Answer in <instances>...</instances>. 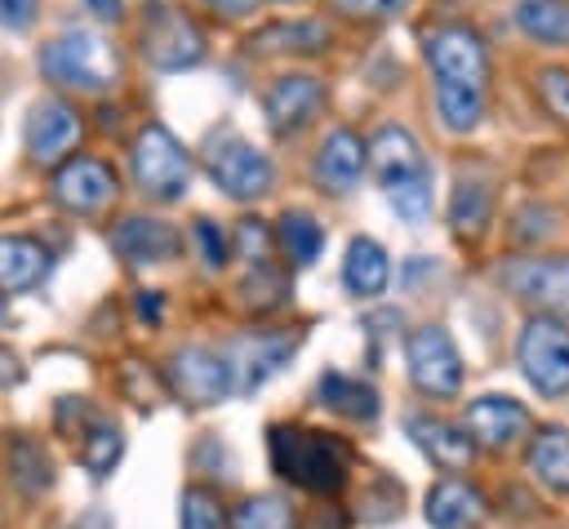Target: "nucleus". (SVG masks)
Here are the masks:
<instances>
[{
	"instance_id": "a19ab883",
	"label": "nucleus",
	"mask_w": 569,
	"mask_h": 529,
	"mask_svg": "<svg viewBox=\"0 0 569 529\" xmlns=\"http://www.w3.org/2000/svg\"><path fill=\"white\" fill-rule=\"evenodd\" d=\"M13 382H22V365H18L13 351L0 347V387H13Z\"/></svg>"
},
{
	"instance_id": "473e14b6",
	"label": "nucleus",
	"mask_w": 569,
	"mask_h": 529,
	"mask_svg": "<svg viewBox=\"0 0 569 529\" xmlns=\"http://www.w3.org/2000/svg\"><path fill=\"white\" fill-rule=\"evenodd\" d=\"M449 218H453V227H458V231H471V236H476V231L489 222V191H485V187H476V182H458Z\"/></svg>"
},
{
	"instance_id": "f704fd0d",
	"label": "nucleus",
	"mask_w": 569,
	"mask_h": 529,
	"mask_svg": "<svg viewBox=\"0 0 569 529\" xmlns=\"http://www.w3.org/2000/svg\"><path fill=\"white\" fill-rule=\"evenodd\" d=\"M240 293H244V302H249V307L267 311V307H280L289 289H284V276H280V271H271L267 262H258V267H253V276L240 285Z\"/></svg>"
},
{
	"instance_id": "5701e85b",
	"label": "nucleus",
	"mask_w": 569,
	"mask_h": 529,
	"mask_svg": "<svg viewBox=\"0 0 569 529\" xmlns=\"http://www.w3.org/2000/svg\"><path fill=\"white\" fill-rule=\"evenodd\" d=\"M320 400H325L333 413L351 418V422H373V418H378V391H373L369 382L351 378V373H338V369L320 373Z\"/></svg>"
},
{
	"instance_id": "7c9ffc66",
	"label": "nucleus",
	"mask_w": 569,
	"mask_h": 529,
	"mask_svg": "<svg viewBox=\"0 0 569 529\" xmlns=\"http://www.w3.org/2000/svg\"><path fill=\"white\" fill-rule=\"evenodd\" d=\"M120 449H124V436H120V427H116V422H102V418H93V422H89V431H84V445H80V458H84V467H89L93 476H107V471L120 462Z\"/></svg>"
},
{
	"instance_id": "a878e982",
	"label": "nucleus",
	"mask_w": 569,
	"mask_h": 529,
	"mask_svg": "<svg viewBox=\"0 0 569 529\" xmlns=\"http://www.w3.org/2000/svg\"><path fill=\"white\" fill-rule=\"evenodd\" d=\"M516 27L542 44H569V0H516Z\"/></svg>"
},
{
	"instance_id": "f03ea898",
	"label": "nucleus",
	"mask_w": 569,
	"mask_h": 529,
	"mask_svg": "<svg viewBox=\"0 0 569 529\" xmlns=\"http://www.w3.org/2000/svg\"><path fill=\"white\" fill-rule=\"evenodd\" d=\"M40 71H44L53 84H71V89L98 93V89L116 84L120 62H116L111 44H107L98 31L76 27V31L53 36V40L40 49Z\"/></svg>"
},
{
	"instance_id": "72a5a7b5",
	"label": "nucleus",
	"mask_w": 569,
	"mask_h": 529,
	"mask_svg": "<svg viewBox=\"0 0 569 529\" xmlns=\"http://www.w3.org/2000/svg\"><path fill=\"white\" fill-rule=\"evenodd\" d=\"M178 520H182V529H222V525H227L218 493H209V489H200V485H191V489L182 493Z\"/></svg>"
},
{
	"instance_id": "2eb2a0df",
	"label": "nucleus",
	"mask_w": 569,
	"mask_h": 529,
	"mask_svg": "<svg viewBox=\"0 0 569 529\" xmlns=\"http://www.w3.org/2000/svg\"><path fill=\"white\" fill-rule=\"evenodd\" d=\"M320 102H325V89H320L316 76H280L267 89L262 111H267V124L276 133H293V129H302L320 111Z\"/></svg>"
},
{
	"instance_id": "79ce46f5",
	"label": "nucleus",
	"mask_w": 569,
	"mask_h": 529,
	"mask_svg": "<svg viewBox=\"0 0 569 529\" xmlns=\"http://www.w3.org/2000/svg\"><path fill=\"white\" fill-rule=\"evenodd\" d=\"M204 4H213V9L227 13V18H244V13L258 9V0H204Z\"/></svg>"
},
{
	"instance_id": "6e6552de",
	"label": "nucleus",
	"mask_w": 569,
	"mask_h": 529,
	"mask_svg": "<svg viewBox=\"0 0 569 529\" xmlns=\"http://www.w3.org/2000/svg\"><path fill=\"white\" fill-rule=\"evenodd\" d=\"M427 62L436 71V84H485L489 76V49L471 27H436L427 36Z\"/></svg>"
},
{
	"instance_id": "c756f323",
	"label": "nucleus",
	"mask_w": 569,
	"mask_h": 529,
	"mask_svg": "<svg viewBox=\"0 0 569 529\" xmlns=\"http://www.w3.org/2000/svg\"><path fill=\"white\" fill-rule=\"evenodd\" d=\"M231 529H293V507L280 493H253L236 507Z\"/></svg>"
},
{
	"instance_id": "c03bdc74",
	"label": "nucleus",
	"mask_w": 569,
	"mask_h": 529,
	"mask_svg": "<svg viewBox=\"0 0 569 529\" xmlns=\"http://www.w3.org/2000/svg\"><path fill=\"white\" fill-rule=\"evenodd\" d=\"M98 18H120V0H84Z\"/></svg>"
},
{
	"instance_id": "4468645a",
	"label": "nucleus",
	"mask_w": 569,
	"mask_h": 529,
	"mask_svg": "<svg viewBox=\"0 0 569 529\" xmlns=\"http://www.w3.org/2000/svg\"><path fill=\"white\" fill-rule=\"evenodd\" d=\"M76 138H80V116H76V107H67L62 98H40V102L31 107V116H27V151H31V160L49 164V160H58Z\"/></svg>"
},
{
	"instance_id": "cd10ccee",
	"label": "nucleus",
	"mask_w": 569,
	"mask_h": 529,
	"mask_svg": "<svg viewBox=\"0 0 569 529\" xmlns=\"http://www.w3.org/2000/svg\"><path fill=\"white\" fill-rule=\"evenodd\" d=\"M329 44V27L325 22H276V27H262L258 36H249V49H298V53H316Z\"/></svg>"
},
{
	"instance_id": "4c0bfd02",
	"label": "nucleus",
	"mask_w": 569,
	"mask_h": 529,
	"mask_svg": "<svg viewBox=\"0 0 569 529\" xmlns=\"http://www.w3.org/2000/svg\"><path fill=\"white\" fill-rule=\"evenodd\" d=\"M351 18H396L409 9V0H333Z\"/></svg>"
},
{
	"instance_id": "37998d69",
	"label": "nucleus",
	"mask_w": 569,
	"mask_h": 529,
	"mask_svg": "<svg viewBox=\"0 0 569 529\" xmlns=\"http://www.w3.org/2000/svg\"><path fill=\"white\" fill-rule=\"evenodd\" d=\"M138 316H142V320H160V298L142 289V293H138Z\"/></svg>"
},
{
	"instance_id": "9d476101",
	"label": "nucleus",
	"mask_w": 569,
	"mask_h": 529,
	"mask_svg": "<svg viewBox=\"0 0 569 529\" xmlns=\"http://www.w3.org/2000/svg\"><path fill=\"white\" fill-rule=\"evenodd\" d=\"M293 351H298V338H293V333H253V338H240V342L227 351L236 396L258 391L280 365H289Z\"/></svg>"
},
{
	"instance_id": "7ed1b4c3",
	"label": "nucleus",
	"mask_w": 569,
	"mask_h": 529,
	"mask_svg": "<svg viewBox=\"0 0 569 529\" xmlns=\"http://www.w3.org/2000/svg\"><path fill=\"white\" fill-rule=\"evenodd\" d=\"M516 360L538 396H565L569 391V325L538 311L520 338H516Z\"/></svg>"
},
{
	"instance_id": "393cba45",
	"label": "nucleus",
	"mask_w": 569,
	"mask_h": 529,
	"mask_svg": "<svg viewBox=\"0 0 569 529\" xmlns=\"http://www.w3.org/2000/svg\"><path fill=\"white\" fill-rule=\"evenodd\" d=\"M9 480H13L27 498H40V493L53 485V462H49V453H44L31 436H13V440H9Z\"/></svg>"
},
{
	"instance_id": "20e7f679",
	"label": "nucleus",
	"mask_w": 569,
	"mask_h": 529,
	"mask_svg": "<svg viewBox=\"0 0 569 529\" xmlns=\"http://www.w3.org/2000/svg\"><path fill=\"white\" fill-rule=\"evenodd\" d=\"M405 360H409V378L422 396H458L462 391V356L449 338L445 325H418L405 338Z\"/></svg>"
},
{
	"instance_id": "f3484780",
	"label": "nucleus",
	"mask_w": 569,
	"mask_h": 529,
	"mask_svg": "<svg viewBox=\"0 0 569 529\" xmlns=\"http://www.w3.org/2000/svg\"><path fill=\"white\" fill-rule=\"evenodd\" d=\"M365 160H369V147H365L351 129H333V133L320 142L311 173H316V182L329 187V191H351V187L360 182V173H365Z\"/></svg>"
},
{
	"instance_id": "f257e3e1",
	"label": "nucleus",
	"mask_w": 569,
	"mask_h": 529,
	"mask_svg": "<svg viewBox=\"0 0 569 529\" xmlns=\"http://www.w3.org/2000/svg\"><path fill=\"white\" fill-rule=\"evenodd\" d=\"M267 449H271V467L307 493H338L347 485L351 449L338 436L307 427H271Z\"/></svg>"
},
{
	"instance_id": "b1692460",
	"label": "nucleus",
	"mask_w": 569,
	"mask_h": 529,
	"mask_svg": "<svg viewBox=\"0 0 569 529\" xmlns=\"http://www.w3.org/2000/svg\"><path fill=\"white\" fill-rule=\"evenodd\" d=\"M529 471L551 489L569 493V431L565 427H542L529 445Z\"/></svg>"
},
{
	"instance_id": "4be33fe9",
	"label": "nucleus",
	"mask_w": 569,
	"mask_h": 529,
	"mask_svg": "<svg viewBox=\"0 0 569 529\" xmlns=\"http://www.w3.org/2000/svg\"><path fill=\"white\" fill-rule=\"evenodd\" d=\"M49 271V253L31 236H0V293H22L40 285Z\"/></svg>"
},
{
	"instance_id": "1a4fd4ad",
	"label": "nucleus",
	"mask_w": 569,
	"mask_h": 529,
	"mask_svg": "<svg viewBox=\"0 0 569 529\" xmlns=\"http://www.w3.org/2000/svg\"><path fill=\"white\" fill-rule=\"evenodd\" d=\"M169 387H173L187 405H213V400H222L227 391H236V387H231V365H227V356H218V351H209V347H182V351H173V360H169Z\"/></svg>"
},
{
	"instance_id": "c9c22d12",
	"label": "nucleus",
	"mask_w": 569,
	"mask_h": 529,
	"mask_svg": "<svg viewBox=\"0 0 569 529\" xmlns=\"http://www.w3.org/2000/svg\"><path fill=\"white\" fill-rule=\"evenodd\" d=\"M538 98H542V107H547L556 120L569 124V71H565V67L538 71Z\"/></svg>"
},
{
	"instance_id": "ea45409f",
	"label": "nucleus",
	"mask_w": 569,
	"mask_h": 529,
	"mask_svg": "<svg viewBox=\"0 0 569 529\" xmlns=\"http://www.w3.org/2000/svg\"><path fill=\"white\" fill-rule=\"evenodd\" d=\"M31 18H36V0H0V27L22 31L31 27Z\"/></svg>"
},
{
	"instance_id": "c85d7f7f",
	"label": "nucleus",
	"mask_w": 569,
	"mask_h": 529,
	"mask_svg": "<svg viewBox=\"0 0 569 529\" xmlns=\"http://www.w3.org/2000/svg\"><path fill=\"white\" fill-rule=\"evenodd\" d=\"M280 244H284V253H289L298 267H307V262H316L320 249H325V227H320L311 213H284V218H280Z\"/></svg>"
},
{
	"instance_id": "423d86ee",
	"label": "nucleus",
	"mask_w": 569,
	"mask_h": 529,
	"mask_svg": "<svg viewBox=\"0 0 569 529\" xmlns=\"http://www.w3.org/2000/svg\"><path fill=\"white\" fill-rule=\"evenodd\" d=\"M204 164H209V178L231 196V200H253L271 187V160L240 133L222 129L209 151H204Z\"/></svg>"
},
{
	"instance_id": "a18cd8bd",
	"label": "nucleus",
	"mask_w": 569,
	"mask_h": 529,
	"mask_svg": "<svg viewBox=\"0 0 569 529\" xmlns=\"http://www.w3.org/2000/svg\"><path fill=\"white\" fill-rule=\"evenodd\" d=\"M4 316H9V302H4V293H0V320H4Z\"/></svg>"
},
{
	"instance_id": "f8f14e48",
	"label": "nucleus",
	"mask_w": 569,
	"mask_h": 529,
	"mask_svg": "<svg viewBox=\"0 0 569 529\" xmlns=\"http://www.w3.org/2000/svg\"><path fill=\"white\" fill-rule=\"evenodd\" d=\"M467 436L480 445V449H511L529 436V409L511 396H480L467 405Z\"/></svg>"
},
{
	"instance_id": "9b49d317",
	"label": "nucleus",
	"mask_w": 569,
	"mask_h": 529,
	"mask_svg": "<svg viewBox=\"0 0 569 529\" xmlns=\"http://www.w3.org/2000/svg\"><path fill=\"white\" fill-rule=\"evenodd\" d=\"M53 200L67 213H98L116 200V173L102 160L76 156L53 173Z\"/></svg>"
},
{
	"instance_id": "2f4dec72",
	"label": "nucleus",
	"mask_w": 569,
	"mask_h": 529,
	"mask_svg": "<svg viewBox=\"0 0 569 529\" xmlns=\"http://www.w3.org/2000/svg\"><path fill=\"white\" fill-rule=\"evenodd\" d=\"M387 200H391V209H396L409 227L427 222V213H431V169H422V173H413V178L391 182V187H387Z\"/></svg>"
},
{
	"instance_id": "412c9836",
	"label": "nucleus",
	"mask_w": 569,
	"mask_h": 529,
	"mask_svg": "<svg viewBox=\"0 0 569 529\" xmlns=\"http://www.w3.org/2000/svg\"><path fill=\"white\" fill-rule=\"evenodd\" d=\"M387 280H391V258L382 253V244L369 236H356L342 258V285L356 298H378L387 289Z\"/></svg>"
},
{
	"instance_id": "bb28decb",
	"label": "nucleus",
	"mask_w": 569,
	"mask_h": 529,
	"mask_svg": "<svg viewBox=\"0 0 569 529\" xmlns=\"http://www.w3.org/2000/svg\"><path fill=\"white\" fill-rule=\"evenodd\" d=\"M436 111L445 129L471 133L485 116V84H436Z\"/></svg>"
},
{
	"instance_id": "e433bc0d",
	"label": "nucleus",
	"mask_w": 569,
	"mask_h": 529,
	"mask_svg": "<svg viewBox=\"0 0 569 529\" xmlns=\"http://www.w3.org/2000/svg\"><path fill=\"white\" fill-rule=\"evenodd\" d=\"M196 240H200L204 267H222V262H227V236L218 231L213 218H200V222H196Z\"/></svg>"
},
{
	"instance_id": "dca6fc26",
	"label": "nucleus",
	"mask_w": 569,
	"mask_h": 529,
	"mask_svg": "<svg viewBox=\"0 0 569 529\" xmlns=\"http://www.w3.org/2000/svg\"><path fill=\"white\" fill-rule=\"evenodd\" d=\"M409 436L413 445L445 471H467L471 458H476V440L467 436V427H453L445 418H431V413H413L409 418Z\"/></svg>"
},
{
	"instance_id": "ddd939ff",
	"label": "nucleus",
	"mask_w": 569,
	"mask_h": 529,
	"mask_svg": "<svg viewBox=\"0 0 569 529\" xmlns=\"http://www.w3.org/2000/svg\"><path fill=\"white\" fill-rule=\"evenodd\" d=\"M502 280L520 298L538 302L547 316L569 320V253L565 258H529V262H516V267L502 271Z\"/></svg>"
},
{
	"instance_id": "a211bd4d",
	"label": "nucleus",
	"mask_w": 569,
	"mask_h": 529,
	"mask_svg": "<svg viewBox=\"0 0 569 529\" xmlns=\"http://www.w3.org/2000/svg\"><path fill=\"white\" fill-rule=\"evenodd\" d=\"M369 164H373V173H378L382 187H391V182L413 178V173L427 169V160H422V151H418V142H413V133L405 124H382L369 138Z\"/></svg>"
},
{
	"instance_id": "39448f33",
	"label": "nucleus",
	"mask_w": 569,
	"mask_h": 529,
	"mask_svg": "<svg viewBox=\"0 0 569 529\" xmlns=\"http://www.w3.org/2000/svg\"><path fill=\"white\" fill-rule=\"evenodd\" d=\"M133 178L147 196L156 200H178L191 182V160L187 151L178 147V138L164 129V124H147L138 138H133Z\"/></svg>"
},
{
	"instance_id": "0eeeda50",
	"label": "nucleus",
	"mask_w": 569,
	"mask_h": 529,
	"mask_svg": "<svg viewBox=\"0 0 569 529\" xmlns=\"http://www.w3.org/2000/svg\"><path fill=\"white\" fill-rule=\"evenodd\" d=\"M142 58L160 71H182L204 58V36L196 31L191 18H182L169 4H147L142 18Z\"/></svg>"
},
{
	"instance_id": "aec40b11",
	"label": "nucleus",
	"mask_w": 569,
	"mask_h": 529,
	"mask_svg": "<svg viewBox=\"0 0 569 529\" xmlns=\"http://www.w3.org/2000/svg\"><path fill=\"white\" fill-rule=\"evenodd\" d=\"M111 249L129 262H164L178 253V231L160 218H124L111 231Z\"/></svg>"
},
{
	"instance_id": "6ab92c4d",
	"label": "nucleus",
	"mask_w": 569,
	"mask_h": 529,
	"mask_svg": "<svg viewBox=\"0 0 569 529\" xmlns=\"http://www.w3.org/2000/svg\"><path fill=\"white\" fill-rule=\"evenodd\" d=\"M485 516V498L476 485L445 476L427 489V525L431 529H471Z\"/></svg>"
},
{
	"instance_id": "58836bf2",
	"label": "nucleus",
	"mask_w": 569,
	"mask_h": 529,
	"mask_svg": "<svg viewBox=\"0 0 569 529\" xmlns=\"http://www.w3.org/2000/svg\"><path fill=\"white\" fill-rule=\"evenodd\" d=\"M236 240H240V253H244V258H262V249H267V227H262L258 218H244V222L236 227Z\"/></svg>"
}]
</instances>
